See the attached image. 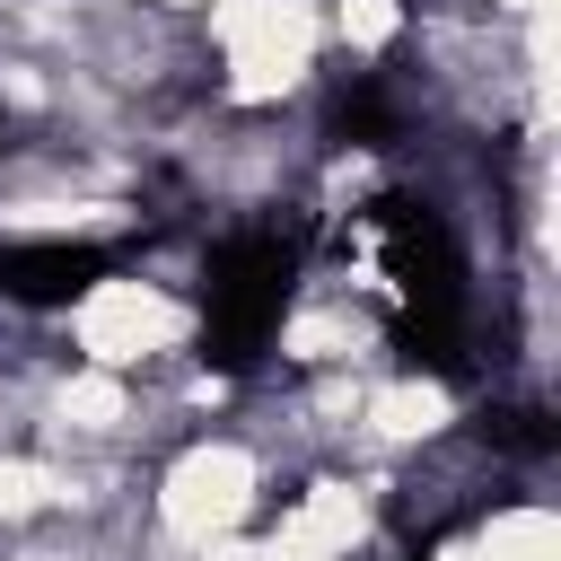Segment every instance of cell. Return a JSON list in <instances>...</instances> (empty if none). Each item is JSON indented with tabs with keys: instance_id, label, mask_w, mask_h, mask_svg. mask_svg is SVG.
I'll return each instance as SVG.
<instances>
[{
	"instance_id": "obj_4",
	"label": "cell",
	"mask_w": 561,
	"mask_h": 561,
	"mask_svg": "<svg viewBox=\"0 0 561 561\" xmlns=\"http://www.w3.org/2000/svg\"><path fill=\"white\" fill-rule=\"evenodd\" d=\"M324 140H342V149H394V140H403V96H394V79H386V70L333 79V88H324Z\"/></svg>"
},
{
	"instance_id": "obj_2",
	"label": "cell",
	"mask_w": 561,
	"mask_h": 561,
	"mask_svg": "<svg viewBox=\"0 0 561 561\" xmlns=\"http://www.w3.org/2000/svg\"><path fill=\"white\" fill-rule=\"evenodd\" d=\"M298 272H307V245L280 219H245V228L210 237L193 298H202V359L219 377H254L263 368V351L280 342V324L298 307Z\"/></svg>"
},
{
	"instance_id": "obj_3",
	"label": "cell",
	"mask_w": 561,
	"mask_h": 561,
	"mask_svg": "<svg viewBox=\"0 0 561 561\" xmlns=\"http://www.w3.org/2000/svg\"><path fill=\"white\" fill-rule=\"evenodd\" d=\"M114 263H123V245H105V237H9L0 298L26 316H53V307H79L96 280H114Z\"/></svg>"
},
{
	"instance_id": "obj_1",
	"label": "cell",
	"mask_w": 561,
	"mask_h": 561,
	"mask_svg": "<svg viewBox=\"0 0 561 561\" xmlns=\"http://www.w3.org/2000/svg\"><path fill=\"white\" fill-rule=\"evenodd\" d=\"M368 228L386 245V280H394V359L421 368V377H465L473 359V263H465V237L438 202L421 193H377L368 202Z\"/></svg>"
},
{
	"instance_id": "obj_5",
	"label": "cell",
	"mask_w": 561,
	"mask_h": 561,
	"mask_svg": "<svg viewBox=\"0 0 561 561\" xmlns=\"http://www.w3.org/2000/svg\"><path fill=\"white\" fill-rule=\"evenodd\" d=\"M473 438L500 447V456H552V447H561V421H552L543 403H500V412L473 421Z\"/></svg>"
}]
</instances>
